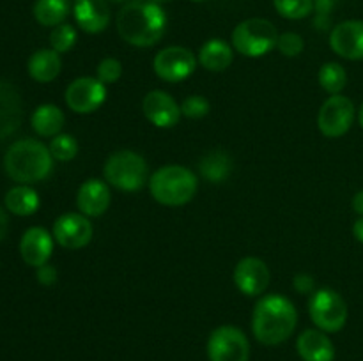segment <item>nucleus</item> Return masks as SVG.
<instances>
[{
	"label": "nucleus",
	"mask_w": 363,
	"mask_h": 361,
	"mask_svg": "<svg viewBox=\"0 0 363 361\" xmlns=\"http://www.w3.org/2000/svg\"><path fill=\"white\" fill-rule=\"evenodd\" d=\"M116 25L119 35L128 45L149 48L165 35L167 13L152 0H133L119 11Z\"/></svg>",
	"instance_id": "f257e3e1"
},
{
	"label": "nucleus",
	"mask_w": 363,
	"mask_h": 361,
	"mask_svg": "<svg viewBox=\"0 0 363 361\" xmlns=\"http://www.w3.org/2000/svg\"><path fill=\"white\" fill-rule=\"evenodd\" d=\"M298 311L293 301L280 294H268L257 301L252 314V331L264 345H279L293 336Z\"/></svg>",
	"instance_id": "f03ea898"
},
{
	"label": "nucleus",
	"mask_w": 363,
	"mask_h": 361,
	"mask_svg": "<svg viewBox=\"0 0 363 361\" xmlns=\"http://www.w3.org/2000/svg\"><path fill=\"white\" fill-rule=\"evenodd\" d=\"M4 170L18 184L41 183L52 173L53 156L43 142L23 138L7 149Z\"/></svg>",
	"instance_id": "7ed1b4c3"
},
{
	"label": "nucleus",
	"mask_w": 363,
	"mask_h": 361,
	"mask_svg": "<svg viewBox=\"0 0 363 361\" xmlns=\"http://www.w3.org/2000/svg\"><path fill=\"white\" fill-rule=\"evenodd\" d=\"M197 176L181 165L160 166L149 177V191L158 204L167 207H179L188 204L197 193Z\"/></svg>",
	"instance_id": "20e7f679"
},
{
	"label": "nucleus",
	"mask_w": 363,
	"mask_h": 361,
	"mask_svg": "<svg viewBox=\"0 0 363 361\" xmlns=\"http://www.w3.org/2000/svg\"><path fill=\"white\" fill-rule=\"evenodd\" d=\"M103 176L110 186L133 193L145 186L149 180V168L145 159L135 151H117L106 159Z\"/></svg>",
	"instance_id": "39448f33"
},
{
	"label": "nucleus",
	"mask_w": 363,
	"mask_h": 361,
	"mask_svg": "<svg viewBox=\"0 0 363 361\" xmlns=\"http://www.w3.org/2000/svg\"><path fill=\"white\" fill-rule=\"evenodd\" d=\"M279 30L264 18H248L233 30V46L241 55L257 59L277 48Z\"/></svg>",
	"instance_id": "423d86ee"
},
{
	"label": "nucleus",
	"mask_w": 363,
	"mask_h": 361,
	"mask_svg": "<svg viewBox=\"0 0 363 361\" xmlns=\"http://www.w3.org/2000/svg\"><path fill=\"white\" fill-rule=\"evenodd\" d=\"M308 315L315 328L325 333H337L347 322V304L337 290L318 289L308 299Z\"/></svg>",
	"instance_id": "0eeeda50"
},
{
	"label": "nucleus",
	"mask_w": 363,
	"mask_h": 361,
	"mask_svg": "<svg viewBox=\"0 0 363 361\" xmlns=\"http://www.w3.org/2000/svg\"><path fill=\"white\" fill-rule=\"evenodd\" d=\"M357 115L354 103L342 94L330 96L319 108L318 127L326 138L344 137L351 130Z\"/></svg>",
	"instance_id": "6e6552de"
},
{
	"label": "nucleus",
	"mask_w": 363,
	"mask_h": 361,
	"mask_svg": "<svg viewBox=\"0 0 363 361\" xmlns=\"http://www.w3.org/2000/svg\"><path fill=\"white\" fill-rule=\"evenodd\" d=\"M209 361H248L250 343L247 335L236 326H220L209 335Z\"/></svg>",
	"instance_id": "1a4fd4ad"
},
{
	"label": "nucleus",
	"mask_w": 363,
	"mask_h": 361,
	"mask_svg": "<svg viewBox=\"0 0 363 361\" xmlns=\"http://www.w3.org/2000/svg\"><path fill=\"white\" fill-rule=\"evenodd\" d=\"M197 60L195 53L184 46H169L156 53L152 69L162 80L177 84L194 74V71L197 69Z\"/></svg>",
	"instance_id": "9d476101"
},
{
	"label": "nucleus",
	"mask_w": 363,
	"mask_h": 361,
	"mask_svg": "<svg viewBox=\"0 0 363 361\" xmlns=\"http://www.w3.org/2000/svg\"><path fill=\"white\" fill-rule=\"evenodd\" d=\"M64 99L74 113L87 115L101 108L106 99V85L98 78L80 76L67 85Z\"/></svg>",
	"instance_id": "9b49d317"
},
{
	"label": "nucleus",
	"mask_w": 363,
	"mask_h": 361,
	"mask_svg": "<svg viewBox=\"0 0 363 361\" xmlns=\"http://www.w3.org/2000/svg\"><path fill=\"white\" fill-rule=\"evenodd\" d=\"M52 236L55 243L66 250H80L91 243L94 227L91 219L82 212H66L55 219Z\"/></svg>",
	"instance_id": "f8f14e48"
},
{
	"label": "nucleus",
	"mask_w": 363,
	"mask_h": 361,
	"mask_svg": "<svg viewBox=\"0 0 363 361\" xmlns=\"http://www.w3.org/2000/svg\"><path fill=\"white\" fill-rule=\"evenodd\" d=\"M234 285L245 296L255 297L264 294L268 289L272 273H269L268 264L259 257H245L234 268Z\"/></svg>",
	"instance_id": "ddd939ff"
},
{
	"label": "nucleus",
	"mask_w": 363,
	"mask_h": 361,
	"mask_svg": "<svg viewBox=\"0 0 363 361\" xmlns=\"http://www.w3.org/2000/svg\"><path fill=\"white\" fill-rule=\"evenodd\" d=\"M142 112H144L145 119L156 127L162 130H169L174 127L181 119V105H177L176 99L165 91H155L147 92L142 99Z\"/></svg>",
	"instance_id": "4468645a"
},
{
	"label": "nucleus",
	"mask_w": 363,
	"mask_h": 361,
	"mask_svg": "<svg viewBox=\"0 0 363 361\" xmlns=\"http://www.w3.org/2000/svg\"><path fill=\"white\" fill-rule=\"evenodd\" d=\"M330 46L342 59L363 60V21L346 20L335 25L330 34Z\"/></svg>",
	"instance_id": "2eb2a0df"
},
{
	"label": "nucleus",
	"mask_w": 363,
	"mask_h": 361,
	"mask_svg": "<svg viewBox=\"0 0 363 361\" xmlns=\"http://www.w3.org/2000/svg\"><path fill=\"white\" fill-rule=\"evenodd\" d=\"M53 236L43 227H30L25 230L20 241V255L23 262L32 268H41L48 264L53 253Z\"/></svg>",
	"instance_id": "dca6fc26"
},
{
	"label": "nucleus",
	"mask_w": 363,
	"mask_h": 361,
	"mask_svg": "<svg viewBox=\"0 0 363 361\" xmlns=\"http://www.w3.org/2000/svg\"><path fill=\"white\" fill-rule=\"evenodd\" d=\"M112 204V193H110V184L106 180L87 179L77 193V205L82 214L87 218H98L105 214Z\"/></svg>",
	"instance_id": "f3484780"
},
{
	"label": "nucleus",
	"mask_w": 363,
	"mask_h": 361,
	"mask_svg": "<svg viewBox=\"0 0 363 361\" xmlns=\"http://www.w3.org/2000/svg\"><path fill=\"white\" fill-rule=\"evenodd\" d=\"M23 120L21 94L11 81L0 80V140L11 137Z\"/></svg>",
	"instance_id": "a211bd4d"
},
{
	"label": "nucleus",
	"mask_w": 363,
	"mask_h": 361,
	"mask_svg": "<svg viewBox=\"0 0 363 361\" xmlns=\"http://www.w3.org/2000/svg\"><path fill=\"white\" fill-rule=\"evenodd\" d=\"M73 16L82 30L87 34H99L110 23V6L106 0H77Z\"/></svg>",
	"instance_id": "6ab92c4d"
},
{
	"label": "nucleus",
	"mask_w": 363,
	"mask_h": 361,
	"mask_svg": "<svg viewBox=\"0 0 363 361\" xmlns=\"http://www.w3.org/2000/svg\"><path fill=\"white\" fill-rule=\"evenodd\" d=\"M298 354L303 361H333L335 345L321 329H307L296 340Z\"/></svg>",
	"instance_id": "aec40b11"
},
{
	"label": "nucleus",
	"mask_w": 363,
	"mask_h": 361,
	"mask_svg": "<svg viewBox=\"0 0 363 361\" xmlns=\"http://www.w3.org/2000/svg\"><path fill=\"white\" fill-rule=\"evenodd\" d=\"M27 69L32 80L39 81V84H50L59 76L60 69H62L60 53H57L52 48L38 50L28 59Z\"/></svg>",
	"instance_id": "412c9836"
},
{
	"label": "nucleus",
	"mask_w": 363,
	"mask_h": 361,
	"mask_svg": "<svg viewBox=\"0 0 363 361\" xmlns=\"http://www.w3.org/2000/svg\"><path fill=\"white\" fill-rule=\"evenodd\" d=\"M197 59L204 69L220 73V71H225L227 67H230L234 60V50L229 42L215 38L202 45V48L199 50Z\"/></svg>",
	"instance_id": "4be33fe9"
},
{
	"label": "nucleus",
	"mask_w": 363,
	"mask_h": 361,
	"mask_svg": "<svg viewBox=\"0 0 363 361\" xmlns=\"http://www.w3.org/2000/svg\"><path fill=\"white\" fill-rule=\"evenodd\" d=\"M32 130L39 134V137L45 138H53L57 134H60L64 124H66V115H64L62 110L57 105H46L38 106L34 110L30 117Z\"/></svg>",
	"instance_id": "5701e85b"
},
{
	"label": "nucleus",
	"mask_w": 363,
	"mask_h": 361,
	"mask_svg": "<svg viewBox=\"0 0 363 361\" xmlns=\"http://www.w3.org/2000/svg\"><path fill=\"white\" fill-rule=\"evenodd\" d=\"M39 195L34 188L28 184H18V186L11 188L6 195V209L16 216H30L38 212Z\"/></svg>",
	"instance_id": "b1692460"
},
{
	"label": "nucleus",
	"mask_w": 363,
	"mask_h": 361,
	"mask_svg": "<svg viewBox=\"0 0 363 361\" xmlns=\"http://www.w3.org/2000/svg\"><path fill=\"white\" fill-rule=\"evenodd\" d=\"M199 172L206 180L213 184H220L229 179L233 172V158L223 151H211L201 159Z\"/></svg>",
	"instance_id": "393cba45"
},
{
	"label": "nucleus",
	"mask_w": 363,
	"mask_h": 361,
	"mask_svg": "<svg viewBox=\"0 0 363 361\" xmlns=\"http://www.w3.org/2000/svg\"><path fill=\"white\" fill-rule=\"evenodd\" d=\"M32 13L39 25L53 28L60 23H66L69 4L67 0H35Z\"/></svg>",
	"instance_id": "a878e982"
},
{
	"label": "nucleus",
	"mask_w": 363,
	"mask_h": 361,
	"mask_svg": "<svg viewBox=\"0 0 363 361\" xmlns=\"http://www.w3.org/2000/svg\"><path fill=\"white\" fill-rule=\"evenodd\" d=\"M318 80L323 91L328 92L330 96H337L346 88L347 73L339 62H326L319 69Z\"/></svg>",
	"instance_id": "bb28decb"
},
{
	"label": "nucleus",
	"mask_w": 363,
	"mask_h": 361,
	"mask_svg": "<svg viewBox=\"0 0 363 361\" xmlns=\"http://www.w3.org/2000/svg\"><path fill=\"white\" fill-rule=\"evenodd\" d=\"M277 13L287 20H303L314 11V0H273Z\"/></svg>",
	"instance_id": "cd10ccee"
},
{
	"label": "nucleus",
	"mask_w": 363,
	"mask_h": 361,
	"mask_svg": "<svg viewBox=\"0 0 363 361\" xmlns=\"http://www.w3.org/2000/svg\"><path fill=\"white\" fill-rule=\"evenodd\" d=\"M48 149L52 152L53 159H57V161H71L78 154V142L73 134L60 133L52 138Z\"/></svg>",
	"instance_id": "c85d7f7f"
},
{
	"label": "nucleus",
	"mask_w": 363,
	"mask_h": 361,
	"mask_svg": "<svg viewBox=\"0 0 363 361\" xmlns=\"http://www.w3.org/2000/svg\"><path fill=\"white\" fill-rule=\"evenodd\" d=\"M77 30H74L73 25L69 23H60L57 27H53V30L50 32V46L52 50H55L57 53H66L69 50H73V46L77 45Z\"/></svg>",
	"instance_id": "c756f323"
},
{
	"label": "nucleus",
	"mask_w": 363,
	"mask_h": 361,
	"mask_svg": "<svg viewBox=\"0 0 363 361\" xmlns=\"http://www.w3.org/2000/svg\"><path fill=\"white\" fill-rule=\"evenodd\" d=\"M121 76H123V64H121L119 59H113V57H106L96 67V78L105 85L117 84Z\"/></svg>",
	"instance_id": "7c9ffc66"
},
{
	"label": "nucleus",
	"mask_w": 363,
	"mask_h": 361,
	"mask_svg": "<svg viewBox=\"0 0 363 361\" xmlns=\"http://www.w3.org/2000/svg\"><path fill=\"white\" fill-rule=\"evenodd\" d=\"M211 110V103L204 96H188L183 103H181V113L188 119H202Z\"/></svg>",
	"instance_id": "2f4dec72"
},
{
	"label": "nucleus",
	"mask_w": 363,
	"mask_h": 361,
	"mask_svg": "<svg viewBox=\"0 0 363 361\" xmlns=\"http://www.w3.org/2000/svg\"><path fill=\"white\" fill-rule=\"evenodd\" d=\"M277 50L282 53L284 57H298L305 50V41L300 34L296 32H284L279 35V42H277Z\"/></svg>",
	"instance_id": "473e14b6"
},
{
	"label": "nucleus",
	"mask_w": 363,
	"mask_h": 361,
	"mask_svg": "<svg viewBox=\"0 0 363 361\" xmlns=\"http://www.w3.org/2000/svg\"><path fill=\"white\" fill-rule=\"evenodd\" d=\"M35 278H38V282L41 283V285L52 287L55 285L57 280H59V273H57V269L53 268L52 264H45L41 265V268H38V271H35Z\"/></svg>",
	"instance_id": "72a5a7b5"
},
{
	"label": "nucleus",
	"mask_w": 363,
	"mask_h": 361,
	"mask_svg": "<svg viewBox=\"0 0 363 361\" xmlns=\"http://www.w3.org/2000/svg\"><path fill=\"white\" fill-rule=\"evenodd\" d=\"M293 287L300 294H312L314 292V278L307 273H300L293 278Z\"/></svg>",
	"instance_id": "f704fd0d"
},
{
	"label": "nucleus",
	"mask_w": 363,
	"mask_h": 361,
	"mask_svg": "<svg viewBox=\"0 0 363 361\" xmlns=\"http://www.w3.org/2000/svg\"><path fill=\"white\" fill-rule=\"evenodd\" d=\"M7 227H9V218H7L6 211H4V209L0 207V241H2L4 236H6Z\"/></svg>",
	"instance_id": "c9c22d12"
},
{
	"label": "nucleus",
	"mask_w": 363,
	"mask_h": 361,
	"mask_svg": "<svg viewBox=\"0 0 363 361\" xmlns=\"http://www.w3.org/2000/svg\"><path fill=\"white\" fill-rule=\"evenodd\" d=\"M353 209L357 214L363 216V190L358 191V193L353 197Z\"/></svg>",
	"instance_id": "e433bc0d"
},
{
	"label": "nucleus",
	"mask_w": 363,
	"mask_h": 361,
	"mask_svg": "<svg viewBox=\"0 0 363 361\" xmlns=\"http://www.w3.org/2000/svg\"><path fill=\"white\" fill-rule=\"evenodd\" d=\"M353 234H354V237H357V239L363 244V216H360V218H358L357 222H354Z\"/></svg>",
	"instance_id": "4c0bfd02"
},
{
	"label": "nucleus",
	"mask_w": 363,
	"mask_h": 361,
	"mask_svg": "<svg viewBox=\"0 0 363 361\" xmlns=\"http://www.w3.org/2000/svg\"><path fill=\"white\" fill-rule=\"evenodd\" d=\"M358 120H360V126L363 127V103L360 106V113H358Z\"/></svg>",
	"instance_id": "58836bf2"
},
{
	"label": "nucleus",
	"mask_w": 363,
	"mask_h": 361,
	"mask_svg": "<svg viewBox=\"0 0 363 361\" xmlns=\"http://www.w3.org/2000/svg\"><path fill=\"white\" fill-rule=\"evenodd\" d=\"M152 2H156V4H160V6H163V4H169V2H172V0H152Z\"/></svg>",
	"instance_id": "ea45409f"
},
{
	"label": "nucleus",
	"mask_w": 363,
	"mask_h": 361,
	"mask_svg": "<svg viewBox=\"0 0 363 361\" xmlns=\"http://www.w3.org/2000/svg\"><path fill=\"white\" fill-rule=\"evenodd\" d=\"M108 4H121V2H126V0H106Z\"/></svg>",
	"instance_id": "a19ab883"
},
{
	"label": "nucleus",
	"mask_w": 363,
	"mask_h": 361,
	"mask_svg": "<svg viewBox=\"0 0 363 361\" xmlns=\"http://www.w3.org/2000/svg\"><path fill=\"white\" fill-rule=\"evenodd\" d=\"M191 2H204V0H191Z\"/></svg>",
	"instance_id": "79ce46f5"
},
{
	"label": "nucleus",
	"mask_w": 363,
	"mask_h": 361,
	"mask_svg": "<svg viewBox=\"0 0 363 361\" xmlns=\"http://www.w3.org/2000/svg\"><path fill=\"white\" fill-rule=\"evenodd\" d=\"M74 2H77V0H74Z\"/></svg>",
	"instance_id": "37998d69"
}]
</instances>
